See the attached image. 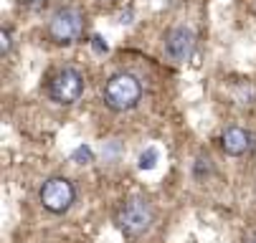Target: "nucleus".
<instances>
[{"mask_svg":"<svg viewBox=\"0 0 256 243\" xmlns=\"http://www.w3.org/2000/svg\"><path fill=\"white\" fill-rule=\"evenodd\" d=\"M102 96H104V104L112 112H130L142 99V84L137 76L120 71V74H112L106 79Z\"/></svg>","mask_w":256,"mask_h":243,"instance_id":"obj_1","label":"nucleus"},{"mask_svg":"<svg viewBox=\"0 0 256 243\" xmlns=\"http://www.w3.org/2000/svg\"><path fill=\"white\" fill-rule=\"evenodd\" d=\"M117 228L127 236V238H140L144 236L152 223H155V211L152 205L144 198H130L124 200V205L117 211Z\"/></svg>","mask_w":256,"mask_h":243,"instance_id":"obj_2","label":"nucleus"},{"mask_svg":"<svg viewBox=\"0 0 256 243\" xmlns=\"http://www.w3.org/2000/svg\"><path fill=\"white\" fill-rule=\"evenodd\" d=\"M84 94V76L71 66H64L48 79V99L61 104V107H71L76 104Z\"/></svg>","mask_w":256,"mask_h":243,"instance_id":"obj_3","label":"nucleus"},{"mask_svg":"<svg viewBox=\"0 0 256 243\" xmlns=\"http://www.w3.org/2000/svg\"><path fill=\"white\" fill-rule=\"evenodd\" d=\"M38 198H41V205L46 208L48 213L64 216L68 208L74 205V200H76V188H74V183H71L68 178L54 175V178H48V180L41 185Z\"/></svg>","mask_w":256,"mask_h":243,"instance_id":"obj_4","label":"nucleus"},{"mask_svg":"<svg viewBox=\"0 0 256 243\" xmlns=\"http://www.w3.org/2000/svg\"><path fill=\"white\" fill-rule=\"evenodd\" d=\"M82 28H84V18L76 8H58L51 20H48V38L58 46H68L79 41L82 36Z\"/></svg>","mask_w":256,"mask_h":243,"instance_id":"obj_5","label":"nucleus"},{"mask_svg":"<svg viewBox=\"0 0 256 243\" xmlns=\"http://www.w3.org/2000/svg\"><path fill=\"white\" fill-rule=\"evenodd\" d=\"M165 51L178 63L190 61V56L196 53V33L188 25H175L165 38Z\"/></svg>","mask_w":256,"mask_h":243,"instance_id":"obj_6","label":"nucleus"},{"mask_svg":"<svg viewBox=\"0 0 256 243\" xmlns=\"http://www.w3.org/2000/svg\"><path fill=\"white\" fill-rule=\"evenodd\" d=\"M251 140H254L251 132H246L244 127H228V129L221 134V147H224L226 155L241 157V155H246V152L251 150V145H254Z\"/></svg>","mask_w":256,"mask_h":243,"instance_id":"obj_7","label":"nucleus"},{"mask_svg":"<svg viewBox=\"0 0 256 243\" xmlns=\"http://www.w3.org/2000/svg\"><path fill=\"white\" fill-rule=\"evenodd\" d=\"M158 162H160V150H158V147H148V150L140 155L137 167H140V170H155Z\"/></svg>","mask_w":256,"mask_h":243,"instance_id":"obj_8","label":"nucleus"},{"mask_svg":"<svg viewBox=\"0 0 256 243\" xmlns=\"http://www.w3.org/2000/svg\"><path fill=\"white\" fill-rule=\"evenodd\" d=\"M210 172H213L210 157H208V155H198V157H196V165H193V175H196V180H206Z\"/></svg>","mask_w":256,"mask_h":243,"instance_id":"obj_9","label":"nucleus"},{"mask_svg":"<svg viewBox=\"0 0 256 243\" xmlns=\"http://www.w3.org/2000/svg\"><path fill=\"white\" fill-rule=\"evenodd\" d=\"M71 160L79 162V165H86V162H92V160H94V152H92V147H89V145H79L74 152H71Z\"/></svg>","mask_w":256,"mask_h":243,"instance_id":"obj_10","label":"nucleus"},{"mask_svg":"<svg viewBox=\"0 0 256 243\" xmlns=\"http://www.w3.org/2000/svg\"><path fill=\"white\" fill-rule=\"evenodd\" d=\"M10 46H13V41H10V30L3 28V30H0V53L8 56V53H10Z\"/></svg>","mask_w":256,"mask_h":243,"instance_id":"obj_11","label":"nucleus"},{"mask_svg":"<svg viewBox=\"0 0 256 243\" xmlns=\"http://www.w3.org/2000/svg\"><path fill=\"white\" fill-rule=\"evenodd\" d=\"M92 48H94L96 53H106V51H109V46H106V41H104L102 36H92Z\"/></svg>","mask_w":256,"mask_h":243,"instance_id":"obj_12","label":"nucleus"},{"mask_svg":"<svg viewBox=\"0 0 256 243\" xmlns=\"http://www.w3.org/2000/svg\"><path fill=\"white\" fill-rule=\"evenodd\" d=\"M18 3H20V5H26V8H41V5L46 3V0H18Z\"/></svg>","mask_w":256,"mask_h":243,"instance_id":"obj_13","label":"nucleus"},{"mask_svg":"<svg viewBox=\"0 0 256 243\" xmlns=\"http://www.w3.org/2000/svg\"><path fill=\"white\" fill-rule=\"evenodd\" d=\"M244 243H256V233H251V236H246V238H244Z\"/></svg>","mask_w":256,"mask_h":243,"instance_id":"obj_14","label":"nucleus"}]
</instances>
